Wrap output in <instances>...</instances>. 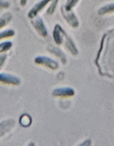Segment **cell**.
Segmentation results:
<instances>
[{
	"label": "cell",
	"instance_id": "cell-22",
	"mask_svg": "<svg viewBox=\"0 0 114 146\" xmlns=\"http://www.w3.org/2000/svg\"><path fill=\"white\" fill-rule=\"evenodd\" d=\"M27 146H36V145L34 142H30L27 145Z\"/></svg>",
	"mask_w": 114,
	"mask_h": 146
},
{
	"label": "cell",
	"instance_id": "cell-9",
	"mask_svg": "<svg viewBox=\"0 0 114 146\" xmlns=\"http://www.w3.org/2000/svg\"><path fill=\"white\" fill-rule=\"evenodd\" d=\"M20 125L24 128H28L32 123V118L31 115L27 113H24L20 116L19 120Z\"/></svg>",
	"mask_w": 114,
	"mask_h": 146
},
{
	"label": "cell",
	"instance_id": "cell-13",
	"mask_svg": "<svg viewBox=\"0 0 114 146\" xmlns=\"http://www.w3.org/2000/svg\"><path fill=\"white\" fill-rule=\"evenodd\" d=\"M15 34V31L14 30L9 29H6L4 31H2L0 32V40L4 39V38H11L13 37Z\"/></svg>",
	"mask_w": 114,
	"mask_h": 146
},
{
	"label": "cell",
	"instance_id": "cell-15",
	"mask_svg": "<svg viewBox=\"0 0 114 146\" xmlns=\"http://www.w3.org/2000/svg\"><path fill=\"white\" fill-rule=\"evenodd\" d=\"M11 47H12V42L10 41H6L0 43V54L8 51Z\"/></svg>",
	"mask_w": 114,
	"mask_h": 146
},
{
	"label": "cell",
	"instance_id": "cell-12",
	"mask_svg": "<svg viewBox=\"0 0 114 146\" xmlns=\"http://www.w3.org/2000/svg\"><path fill=\"white\" fill-rule=\"evenodd\" d=\"M12 19V14L9 12H7L0 17V29L7 26Z\"/></svg>",
	"mask_w": 114,
	"mask_h": 146
},
{
	"label": "cell",
	"instance_id": "cell-1",
	"mask_svg": "<svg viewBox=\"0 0 114 146\" xmlns=\"http://www.w3.org/2000/svg\"><path fill=\"white\" fill-rule=\"evenodd\" d=\"M34 62L38 65L43 66L44 67L51 70H56L58 68V64L51 58L45 56H38L34 59Z\"/></svg>",
	"mask_w": 114,
	"mask_h": 146
},
{
	"label": "cell",
	"instance_id": "cell-5",
	"mask_svg": "<svg viewBox=\"0 0 114 146\" xmlns=\"http://www.w3.org/2000/svg\"><path fill=\"white\" fill-rule=\"evenodd\" d=\"M15 121L14 119H7L0 122V138L5 136L14 128Z\"/></svg>",
	"mask_w": 114,
	"mask_h": 146
},
{
	"label": "cell",
	"instance_id": "cell-19",
	"mask_svg": "<svg viewBox=\"0 0 114 146\" xmlns=\"http://www.w3.org/2000/svg\"><path fill=\"white\" fill-rule=\"evenodd\" d=\"M91 144H92V141L91 139H86L77 146H91Z\"/></svg>",
	"mask_w": 114,
	"mask_h": 146
},
{
	"label": "cell",
	"instance_id": "cell-3",
	"mask_svg": "<svg viewBox=\"0 0 114 146\" xmlns=\"http://www.w3.org/2000/svg\"><path fill=\"white\" fill-rule=\"evenodd\" d=\"M31 25L33 26L36 31H37L40 36L42 37H46L48 35V31H47L46 27L44 24V21L41 17H36L34 20L31 21Z\"/></svg>",
	"mask_w": 114,
	"mask_h": 146
},
{
	"label": "cell",
	"instance_id": "cell-20",
	"mask_svg": "<svg viewBox=\"0 0 114 146\" xmlns=\"http://www.w3.org/2000/svg\"><path fill=\"white\" fill-rule=\"evenodd\" d=\"M7 56L6 54H2V55L0 56V69L4 66V63H5L6 60H7Z\"/></svg>",
	"mask_w": 114,
	"mask_h": 146
},
{
	"label": "cell",
	"instance_id": "cell-11",
	"mask_svg": "<svg viewBox=\"0 0 114 146\" xmlns=\"http://www.w3.org/2000/svg\"><path fill=\"white\" fill-rule=\"evenodd\" d=\"M65 44L66 47L71 51V53L73 55H76V54H78V49H77L76 47L75 44H74V41H72V39H71V38H69L67 35L66 36Z\"/></svg>",
	"mask_w": 114,
	"mask_h": 146
},
{
	"label": "cell",
	"instance_id": "cell-16",
	"mask_svg": "<svg viewBox=\"0 0 114 146\" xmlns=\"http://www.w3.org/2000/svg\"><path fill=\"white\" fill-rule=\"evenodd\" d=\"M78 1H79V0H66V2L64 8L66 11H71L72 9L75 7L76 5L78 4Z\"/></svg>",
	"mask_w": 114,
	"mask_h": 146
},
{
	"label": "cell",
	"instance_id": "cell-2",
	"mask_svg": "<svg viewBox=\"0 0 114 146\" xmlns=\"http://www.w3.org/2000/svg\"><path fill=\"white\" fill-rule=\"evenodd\" d=\"M0 83L7 85L18 86L21 84V80L17 76L7 73H0Z\"/></svg>",
	"mask_w": 114,
	"mask_h": 146
},
{
	"label": "cell",
	"instance_id": "cell-4",
	"mask_svg": "<svg viewBox=\"0 0 114 146\" xmlns=\"http://www.w3.org/2000/svg\"><path fill=\"white\" fill-rule=\"evenodd\" d=\"M51 1V0H40L37 2L32 8L31 9L28 13V17L30 19H34L38 15L39 12H41L48 4Z\"/></svg>",
	"mask_w": 114,
	"mask_h": 146
},
{
	"label": "cell",
	"instance_id": "cell-8",
	"mask_svg": "<svg viewBox=\"0 0 114 146\" xmlns=\"http://www.w3.org/2000/svg\"><path fill=\"white\" fill-rule=\"evenodd\" d=\"M66 32L63 30L61 27L58 24H56L54 27V31H53V37H54V41L56 44H62L64 42V37L65 36Z\"/></svg>",
	"mask_w": 114,
	"mask_h": 146
},
{
	"label": "cell",
	"instance_id": "cell-10",
	"mask_svg": "<svg viewBox=\"0 0 114 146\" xmlns=\"http://www.w3.org/2000/svg\"><path fill=\"white\" fill-rule=\"evenodd\" d=\"M113 12H114V2L103 6L98 11V14L99 15H105Z\"/></svg>",
	"mask_w": 114,
	"mask_h": 146
},
{
	"label": "cell",
	"instance_id": "cell-18",
	"mask_svg": "<svg viewBox=\"0 0 114 146\" xmlns=\"http://www.w3.org/2000/svg\"><path fill=\"white\" fill-rule=\"evenodd\" d=\"M10 4L9 1L6 0H0V9H7L9 8Z\"/></svg>",
	"mask_w": 114,
	"mask_h": 146
},
{
	"label": "cell",
	"instance_id": "cell-17",
	"mask_svg": "<svg viewBox=\"0 0 114 146\" xmlns=\"http://www.w3.org/2000/svg\"><path fill=\"white\" fill-rule=\"evenodd\" d=\"M51 4L48 7V9L46 11V14L48 15H52L54 12L55 11L56 9L57 4H58V0H51Z\"/></svg>",
	"mask_w": 114,
	"mask_h": 146
},
{
	"label": "cell",
	"instance_id": "cell-7",
	"mask_svg": "<svg viewBox=\"0 0 114 146\" xmlns=\"http://www.w3.org/2000/svg\"><path fill=\"white\" fill-rule=\"evenodd\" d=\"M52 94L55 97H71L74 96L75 91L70 87L57 88L53 91Z\"/></svg>",
	"mask_w": 114,
	"mask_h": 146
},
{
	"label": "cell",
	"instance_id": "cell-6",
	"mask_svg": "<svg viewBox=\"0 0 114 146\" xmlns=\"http://www.w3.org/2000/svg\"><path fill=\"white\" fill-rule=\"evenodd\" d=\"M61 11H62V14L64 15V19L69 25H71L74 28L78 27L79 23H78V19L76 17L74 12H72L71 11H66L64 8L61 9Z\"/></svg>",
	"mask_w": 114,
	"mask_h": 146
},
{
	"label": "cell",
	"instance_id": "cell-14",
	"mask_svg": "<svg viewBox=\"0 0 114 146\" xmlns=\"http://www.w3.org/2000/svg\"><path fill=\"white\" fill-rule=\"evenodd\" d=\"M48 50L51 53L54 54V55H56V56L59 57V58L61 59V61H62V62H63V61H64V63L66 62V58H65V57H64V54L61 52V50H60L59 48H55V47L51 46L50 48H48Z\"/></svg>",
	"mask_w": 114,
	"mask_h": 146
},
{
	"label": "cell",
	"instance_id": "cell-21",
	"mask_svg": "<svg viewBox=\"0 0 114 146\" xmlns=\"http://www.w3.org/2000/svg\"><path fill=\"white\" fill-rule=\"evenodd\" d=\"M27 1H28V0H20V5L21 7H24L27 4Z\"/></svg>",
	"mask_w": 114,
	"mask_h": 146
}]
</instances>
